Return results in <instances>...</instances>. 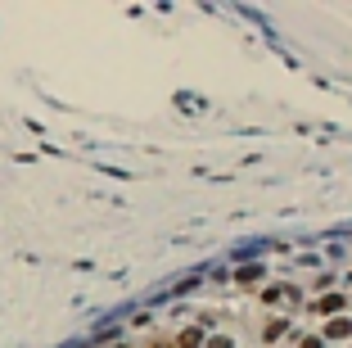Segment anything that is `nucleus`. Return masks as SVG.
Here are the masks:
<instances>
[{
    "instance_id": "6",
    "label": "nucleus",
    "mask_w": 352,
    "mask_h": 348,
    "mask_svg": "<svg viewBox=\"0 0 352 348\" xmlns=\"http://www.w3.org/2000/svg\"><path fill=\"white\" fill-rule=\"evenodd\" d=\"M303 348H320V339H316V335H312V339H303Z\"/></svg>"
},
{
    "instance_id": "3",
    "label": "nucleus",
    "mask_w": 352,
    "mask_h": 348,
    "mask_svg": "<svg viewBox=\"0 0 352 348\" xmlns=\"http://www.w3.org/2000/svg\"><path fill=\"white\" fill-rule=\"evenodd\" d=\"M325 335H330V339H352V321H343V316H339V321L325 326Z\"/></svg>"
},
{
    "instance_id": "4",
    "label": "nucleus",
    "mask_w": 352,
    "mask_h": 348,
    "mask_svg": "<svg viewBox=\"0 0 352 348\" xmlns=\"http://www.w3.org/2000/svg\"><path fill=\"white\" fill-rule=\"evenodd\" d=\"M280 335H285V321H271V326H267V335H262V339H280Z\"/></svg>"
},
{
    "instance_id": "1",
    "label": "nucleus",
    "mask_w": 352,
    "mask_h": 348,
    "mask_svg": "<svg viewBox=\"0 0 352 348\" xmlns=\"http://www.w3.org/2000/svg\"><path fill=\"white\" fill-rule=\"evenodd\" d=\"M343 308H348V299H343V294H325V299H316V303H312V312H320V316H339Z\"/></svg>"
},
{
    "instance_id": "2",
    "label": "nucleus",
    "mask_w": 352,
    "mask_h": 348,
    "mask_svg": "<svg viewBox=\"0 0 352 348\" xmlns=\"http://www.w3.org/2000/svg\"><path fill=\"white\" fill-rule=\"evenodd\" d=\"M176 348H203V330H199V326L181 330V339H176Z\"/></svg>"
},
{
    "instance_id": "5",
    "label": "nucleus",
    "mask_w": 352,
    "mask_h": 348,
    "mask_svg": "<svg viewBox=\"0 0 352 348\" xmlns=\"http://www.w3.org/2000/svg\"><path fill=\"white\" fill-rule=\"evenodd\" d=\"M203 348H231V335H217V339H208Z\"/></svg>"
}]
</instances>
